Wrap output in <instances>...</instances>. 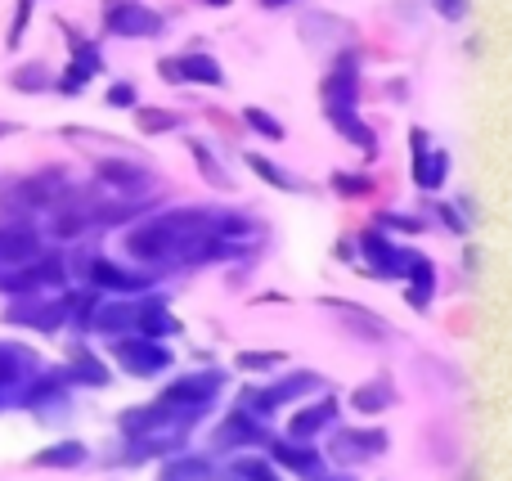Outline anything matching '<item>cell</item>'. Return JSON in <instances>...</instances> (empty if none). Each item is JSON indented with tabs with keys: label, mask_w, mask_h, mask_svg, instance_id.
<instances>
[{
	"label": "cell",
	"mask_w": 512,
	"mask_h": 481,
	"mask_svg": "<svg viewBox=\"0 0 512 481\" xmlns=\"http://www.w3.org/2000/svg\"><path fill=\"white\" fill-rule=\"evenodd\" d=\"M328 122H333L351 144H360V149H369V153L378 149V144H373V131L360 122V117H355V108H333V113H328Z\"/></svg>",
	"instance_id": "28"
},
{
	"label": "cell",
	"mask_w": 512,
	"mask_h": 481,
	"mask_svg": "<svg viewBox=\"0 0 512 481\" xmlns=\"http://www.w3.org/2000/svg\"><path fill=\"white\" fill-rule=\"evenodd\" d=\"M248 167L256 171V176L265 180V185H274V189H283V194H301V180H292L283 167H274L270 158H261V153H248Z\"/></svg>",
	"instance_id": "31"
},
{
	"label": "cell",
	"mask_w": 512,
	"mask_h": 481,
	"mask_svg": "<svg viewBox=\"0 0 512 481\" xmlns=\"http://www.w3.org/2000/svg\"><path fill=\"white\" fill-rule=\"evenodd\" d=\"M391 401H396V392H391L387 378H373V383H364L360 392L351 396V405H355L360 414H378V410H387Z\"/></svg>",
	"instance_id": "29"
},
{
	"label": "cell",
	"mask_w": 512,
	"mask_h": 481,
	"mask_svg": "<svg viewBox=\"0 0 512 481\" xmlns=\"http://www.w3.org/2000/svg\"><path fill=\"white\" fill-rule=\"evenodd\" d=\"M319 387H324L319 374H288L283 383L265 387V392H248V405H256V410H279V405L297 401V396H306V392H319Z\"/></svg>",
	"instance_id": "12"
},
{
	"label": "cell",
	"mask_w": 512,
	"mask_h": 481,
	"mask_svg": "<svg viewBox=\"0 0 512 481\" xmlns=\"http://www.w3.org/2000/svg\"><path fill=\"white\" fill-rule=\"evenodd\" d=\"M279 351H243L239 356V369H256V374H261V369H274L279 365Z\"/></svg>",
	"instance_id": "37"
},
{
	"label": "cell",
	"mask_w": 512,
	"mask_h": 481,
	"mask_svg": "<svg viewBox=\"0 0 512 481\" xmlns=\"http://www.w3.org/2000/svg\"><path fill=\"white\" fill-rule=\"evenodd\" d=\"M248 122H252V126H256V131H261V135H270V140H283V126L274 122V117H265L261 108H248Z\"/></svg>",
	"instance_id": "39"
},
{
	"label": "cell",
	"mask_w": 512,
	"mask_h": 481,
	"mask_svg": "<svg viewBox=\"0 0 512 481\" xmlns=\"http://www.w3.org/2000/svg\"><path fill=\"white\" fill-rule=\"evenodd\" d=\"M113 356H117V365H122L126 374H135V378H153V374H162V369L171 365V351L162 347V342H153V338H140V333L117 338Z\"/></svg>",
	"instance_id": "5"
},
{
	"label": "cell",
	"mask_w": 512,
	"mask_h": 481,
	"mask_svg": "<svg viewBox=\"0 0 512 481\" xmlns=\"http://www.w3.org/2000/svg\"><path fill=\"white\" fill-rule=\"evenodd\" d=\"M324 306L346 324V329L355 333V338H364V342H382V338H391L387 320H382V315H373V311H364V306H355V302H333V297H328Z\"/></svg>",
	"instance_id": "13"
},
{
	"label": "cell",
	"mask_w": 512,
	"mask_h": 481,
	"mask_svg": "<svg viewBox=\"0 0 512 481\" xmlns=\"http://www.w3.org/2000/svg\"><path fill=\"white\" fill-rule=\"evenodd\" d=\"M270 455L279 459L283 468H292V473L319 477V455L310 446H301V441H270Z\"/></svg>",
	"instance_id": "22"
},
{
	"label": "cell",
	"mask_w": 512,
	"mask_h": 481,
	"mask_svg": "<svg viewBox=\"0 0 512 481\" xmlns=\"http://www.w3.org/2000/svg\"><path fill=\"white\" fill-rule=\"evenodd\" d=\"M63 378H68V383H86V387H108V369L99 365V360L90 356L86 347H77L68 356V369H63Z\"/></svg>",
	"instance_id": "24"
},
{
	"label": "cell",
	"mask_w": 512,
	"mask_h": 481,
	"mask_svg": "<svg viewBox=\"0 0 512 481\" xmlns=\"http://www.w3.org/2000/svg\"><path fill=\"white\" fill-rule=\"evenodd\" d=\"M9 86L23 90V95H36V90H50L54 77H50V68H45V63H23V68H14Z\"/></svg>",
	"instance_id": "32"
},
{
	"label": "cell",
	"mask_w": 512,
	"mask_h": 481,
	"mask_svg": "<svg viewBox=\"0 0 512 481\" xmlns=\"http://www.w3.org/2000/svg\"><path fill=\"white\" fill-rule=\"evenodd\" d=\"M301 36L324 45V41H337V36H351V23H337V18H328V14H306L301 18Z\"/></svg>",
	"instance_id": "30"
},
{
	"label": "cell",
	"mask_w": 512,
	"mask_h": 481,
	"mask_svg": "<svg viewBox=\"0 0 512 481\" xmlns=\"http://www.w3.org/2000/svg\"><path fill=\"white\" fill-rule=\"evenodd\" d=\"M364 252H369V266L373 270H378V275L382 279H396L400 275V270H405V261H409V252H400V248H391V243L387 239H382V234L378 230H369V234H364Z\"/></svg>",
	"instance_id": "17"
},
{
	"label": "cell",
	"mask_w": 512,
	"mask_h": 481,
	"mask_svg": "<svg viewBox=\"0 0 512 481\" xmlns=\"http://www.w3.org/2000/svg\"><path fill=\"white\" fill-rule=\"evenodd\" d=\"M176 77L180 81H203V86H221L225 72L216 59H207V54H185V59H176Z\"/></svg>",
	"instance_id": "25"
},
{
	"label": "cell",
	"mask_w": 512,
	"mask_h": 481,
	"mask_svg": "<svg viewBox=\"0 0 512 481\" xmlns=\"http://www.w3.org/2000/svg\"><path fill=\"white\" fill-rule=\"evenodd\" d=\"M63 279H68L63 261L50 257V252H41V257L23 261V266H14V270H0V293L36 297V293H45V288H63Z\"/></svg>",
	"instance_id": "4"
},
{
	"label": "cell",
	"mask_w": 512,
	"mask_h": 481,
	"mask_svg": "<svg viewBox=\"0 0 512 481\" xmlns=\"http://www.w3.org/2000/svg\"><path fill=\"white\" fill-rule=\"evenodd\" d=\"M14 131H18L14 122H0V140H5V135H14Z\"/></svg>",
	"instance_id": "43"
},
{
	"label": "cell",
	"mask_w": 512,
	"mask_h": 481,
	"mask_svg": "<svg viewBox=\"0 0 512 481\" xmlns=\"http://www.w3.org/2000/svg\"><path fill=\"white\" fill-rule=\"evenodd\" d=\"M86 279L90 288H108V293H140V288H149V275H135V270H122L113 266L108 257H95L86 266Z\"/></svg>",
	"instance_id": "14"
},
{
	"label": "cell",
	"mask_w": 512,
	"mask_h": 481,
	"mask_svg": "<svg viewBox=\"0 0 512 481\" xmlns=\"http://www.w3.org/2000/svg\"><path fill=\"white\" fill-rule=\"evenodd\" d=\"M32 257H41V234H36L32 225H5L0 221V270H14Z\"/></svg>",
	"instance_id": "11"
},
{
	"label": "cell",
	"mask_w": 512,
	"mask_h": 481,
	"mask_svg": "<svg viewBox=\"0 0 512 481\" xmlns=\"http://www.w3.org/2000/svg\"><path fill=\"white\" fill-rule=\"evenodd\" d=\"M68 41H72V68H81L86 77H95V72L104 68V63H99V50L90 41H81L77 32H68Z\"/></svg>",
	"instance_id": "33"
},
{
	"label": "cell",
	"mask_w": 512,
	"mask_h": 481,
	"mask_svg": "<svg viewBox=\"0 0 512 481\" xmlns=\"http://www.w3.org/2000/svg\"><path fill=\"white\" fill-rule=\"evenodd\" d=\"M355 95H360V72H355V54H346L324 81V108H355Z\"/></svg>",
	"instance_id": "15"
},
{
	"label": "cell",
	"mask_w": 512,
	"mask_h": 481,
	"mask_svg": "<svg viewBox=\"0 0 512 481\" xmlns=\"http://www.w3.org/2000/svg\"><path fill=\"white\" fill-rule=\"evenodd\" d=\"M108 104H113V108H131L135 104V86H131V81H117V86L108 90Z\"/></svg>",
	"instance_id": "42"
},
{
	"label": "cell",
	"mask_w": 512,
	"mask_h": 481,
	"mask_svg": "<svg viewBox=\"0 0 512 481\" xmlns=\"http://www.w3.org/2000/svg\"><path fill=\"white\" fill-rule=\"evenodd\" d=\"M194 162H198V167H203V176L212 180L216 189H225V185H230V180H225V171H221V162H216L212 153H207V144H194Z\"/></svg>",
	"instance_id": "35"
},
{
	"label": "cell",
	"mask_w": 512,
	"mask_h": 481,
	"mask_svg": "<svg viewBox=\"0 0 512 481\" xmlns=\"http://www.w3.org/2000/svg\"><path fill=\"white\" fill-rule=\"evenodd\" d=\"M63 198H72V185L63 180V171H41L27 180H9L0 189V221L5 225H27V216L50 212Z\"/></svg>",
	"instance_id": "2"
},
{
	"label": "cell",
	"mask_w": 512,
	"mask_h": 481,
	"mask_svg": "<svg viewBox=\"0 0 512 481\" xmlns=\"http://www.w3.org/2000/svg\"><path fill=\"white\" fill-rule=\"evenodd\" d=\"M265 441V428L252 419V414H230V419L221 423V432H216V446L221 450H239V446H261Z\"/></svg>",
	"instance_id": "18"
},
{
	"label": "cell",
	"mask_w": 512,
	"mask_h": 481,
	"mask_svg": "<svg viewBox=\"0 0 512 481\" xmlns=\"http://www.w3.org/2000/svg\"><path fill=\"white\" fill-rule=\"evenodd\" d=\"M405 270H409V306H418L423 311L427 302H432V293H436V270H432V261L427 257H414L409 252V261H405Z\"/></svg>",
	"instance_id": "21"
},
{
	"label": "cell",
	"mask_w": 512,
	"mask_h": 481,
	"mask_svg": "<svg viewBox=\"0 0 512 481\" xmlns=\"http://www.w3.org/2000/svg\"><path fill=\"white\" fill-rule=\"evenodd\" d=\"M239 477H243V481H279V477L270 473V464H261V459H243V464H239Z\"/></svg>",
	"instance_id": "40"
},
{
	"label": "cell",
	"mask_w": 512,
	"mask_h": 481,
	"mask_svg": "<svg viewBox=\"0 0 512 481\" xmlns=\"http://www.w3.org/2000/svg\"><path fill=\"white\" fill-rule=\"evenodd\" d=\"M261 5L265 9H279V5H288V0H261Z\"/></svg>",
	"instance_id": "44"
},
{
	"label": "cell",
	"mask_w": 512,
	"mask_h": 481,
	"mask_svg": "<svg viewBox=\"0 0 512 481\" xmlns=\"http://www.w3.org/2000/svg\"><path fill=\"white\" fill-rule=\"evenodd\" d=\"M86 464V446L81 441H59V446L32 455V468H81Z\"/></svg>",
	"instance_id": "27"
},
{
	"label": "cell",
	"mask_w": 512,
	"mask_h": 481,
	"mask_svg": "<svg viewBox=\"0 0 512 481\" xmlns=\"http://www.w3.org/2000/svg\"><path fill=\"white\" fill-rule=\"evenodd\" d=\"M216 234V212H167L144 221L140 230L126 234V252L149 266H176V261H203L207 243Z\"/></svg>",
	"instance_id": "1"
},
{
	"label": "cell",
	"mask_w": 512,
	"mask_h": 481,
	"mask_svg": "<svg viewBox=\"0 0 512 481\" xmlns=\"http://www.w3.org/2000/svg\"><path fill=\"white\" fill-rule=\"evenodd\" d=\"M27 18H32V0H18L14 23H9V36H5L9 50H18V41H23V32H27Z\"/></svg>",
	"instance_id": "36"
},
{
	"label": "cell",
	"mask_w": 512,
	"mask_h": 481,
	"mask_svg": "<svg viewBox=\"0 0 512 481\" xmlns=\"http://www.w3.org/2000/svg\"><path fill=\"white\" fill-rule=\"evenodd\" d=\"M333 419H337V401H333V396H324V401H315L310 410H301L297 419H292L288 432H292V441H310L315 432H324Z\"/></svg>",
	"instance_id": "20"
},
{
	"label": "cell",
	"mask_w": 512,
	"mask_h": 481,
	"mask_svg": "<svg viewBox=\"0 0 512 481\" xmlns=\"http://www.w3.org/2000/svg\"><path fill=\"white\" fill-rule=\"evenodd\" d=\"M36 356L27 347H18V342H0V392H23L27 383L36 378Z\"/></svg>",
	"instance_id": "10"
},
{
	"label": "cell",
	"mask_w": 512,
	"mask_h": 481,
	"mask_svg": "<svg viewBox=\"0 0 512 481\" xmlns=\"http://www.w3.org/2000/svg\"><path fill=\"white\" fill-rule=\"evenodd\" d=\"M333 189H337V194L360 198V194H369V176H342V171H337V176H333Z\"/></svg>",
	"instance_id": "38"
},
{
	"label": "cell",
	"mask_w": 512,
	"mask_h": 481,
	"mask_svg": "<svg viewBox=\"0 0 512 481\" xmlns=\"http://www.w3.org/2000/svg\"><path fill=\"white\" fill-rule=\"evenodd\" d=\"M207 5H230V0H207Z\"/></svg>",
	"instance_id": "45"
},
{
	"label": "cell",
	"mask_w": 512,
	"mask_h": 481,
	"mask_svg": "<svg viewBox=\"0 0 512 481\" xmlns=\"http://www.w3.org/2000/svg\"><path fill=\"white\" fill-rule=\"evenodd\" d=\"M86 329H99V333H113V338H122V333L135 329V306L131 302H104V306H95Z\"/></svg>",
	"instance_id": "19"
},
{
	"label": "cell",
	"mask_w": 512,
	"mask_h": 481,
	"mask_svg": "<svg viewBox=\"0 0 512 481\" xmlns=\"http://www.w3.org/2000/svg\"><path fill=\"white\" fill-rule=\"evenodd\" d=\"M472 0H436V14L450 18V23H459V18H468Z\"/></svg>",
	"instance_id": "41"
},
{
	"label": "cell",
	"mask_w": 512,
	"mask_h": 481,
	"mask_svg": "<svg viewBox=\"0 0 512 481\" xmlns=\"http://www.w3.org/2000/svg\"><path fill=\"white\" fill-rule=\"evenodd\" d=\"M68 320V302H54V297L36 293V297H18L9 306V324H23V329H41V333H54L59 324Z\"/></svg>",
	"instance_id": "6"
},
{
	"label": "cell",
	"mask_w": 512,
	"mask_h": 481,
	"mask_svg": "<svg viewBox=\"0 0 512 481\" xmlns=\"http://www.w3.org/2000/svg\"><path fill=\"white\" fill-rule=\"evenodd\" d=\"M445 171H450V153H445V149L427 153V135L414 131V180L423 189H436L445 180Z\"/></svg>",
	"instance_id": "16"
},
{
	"label": "cell",
	"mask_w": 512,
	"mask_h": 481,
	"mask_svg": "<svg viewBox=\"0 0 512 481\" xmlns=\"http://www.w3.org/2000/svg\"><path fill=\"white\" fill-rule=\"evenodd\" d=\"M216 396H221V374H189V378H180V383H171L158 405L185 428V423H194L198 414L212 410Z\"/></svg>",
	"instance_id": "3"
},
{
	"label": "cell",
	"mask_w": 512,
	"mask_h": 481,
	"mask_svg": "<svg viewBox=\"0 0 512 481\" xmlns=\"http://www.w3.org/2000/svg\"><path fill=\"white\" fill-rule=\"evenodd\" d=\"M387 450V432H373V428H342L333 437V459L342 464H360V459H373Z\"/></svg>",
	"instance_id": "9"
},
{
	"label": "cell",
	"mask_w": 512,
	"mask_h": 481,
	"mask_svg": "<svg viewBox=\"0 0 512 481\" xmlns=\"http://www.w3.org/2000/svg\"><path fill=\"white\" fill-rule=\"evenodd\" d=\"M104 27L113 36H158L162 14H153V9L140 5V0H122V5H113L104 14Z\"/></svg>",
	"instance_id": "7"
},
{
	"label": "cell",
	"mask_w": 512,
	"mask_h": 481,
	"mask_svg": "<svg viewBox=\"0 0 512 481\" xmlns=\"http://www.w3.org/2000/svg\"><path fill=\"white\" fill-rule=\"evenodd\" d=\"M212 477H216V468L198 455H176L171 464H162V473H158V481H212Z\"/></svg>",
	"instance_id": "26"
},
{
	"label": "cell",
	"mask_w": 512,
	"mask_h": 481,
	"mask_svg": "<svg viewBox=\"0 0 512 481\" xmlns=\"http://www.w3.org/2000/svg\"><path fill=\"white\" fill-rule=\"evenodd\" d=\"M135 122H140V131L158 135V131H176L180 117L176 113H158V108H140V113H135Z\"/></svg>",
	"instance_id": "34"
},
{
	"label": "cell",
	"mask_w": 512,
	"mask_h": 481,
	"mask_svg": "<svg viewBox=\"0 0 512 481\" xmlns=\"http://www.w3.org/2000/svg\"><path fill=\"white\" fill-rule=\"evenodd\" d=\"M95 176H99V185H108L113 194H126V198H144L153 189V171L122 162V158H104L95 167Z\"/></svg>",
	"instance_id": "8"
},
{
	"label": "cell",
	"mask_w": 512,
	"mask_h": 481,
	"mask_svg": "<svg viewBox=\"0 0 512 481\" xmlns=\"http://www.w3.org/2000/svg\"><path fill=\"white\" fill-rule=\"evenodd\" d=\"M176 329H180L176 315H171L162 302H144V306H135V333H140V338H153V342H158L162 333H176Z\"/></svg>",
	"instance_id": "23"
}]
</instances>
